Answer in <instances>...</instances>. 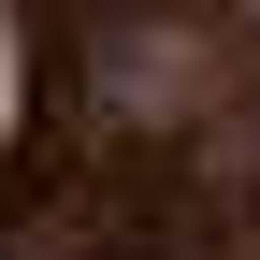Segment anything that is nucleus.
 Listing matches in <instances>:
<instances>
[{"label":"nucleus","instance_id":"nucleus-1","mask_svg":"<svg viewBox=\"0 0 260 260\" xmlns=\"http://www.w3.org/2000/svg\"><path fill=\"white\" fill-rule=\"evenodd\" d=\"M0 116H15V29H0Z\"/></svg>","mask_w":260,"mask_h":260}]
</instances>
